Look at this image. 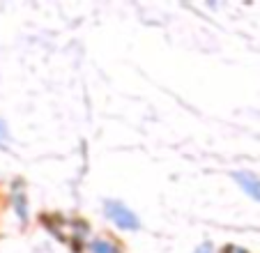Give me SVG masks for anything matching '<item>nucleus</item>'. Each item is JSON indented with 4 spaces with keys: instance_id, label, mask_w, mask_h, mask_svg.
<instances>
[{
    "instance_id": "20e7f679",
    "label": "nucleus",
    "mask_w": 260,
    "mask_h": 253,
    "mask_svg": "<svg viewBox=\"0 0 260 253\" xmlns=\"http://www.w3.org/2000/svg\"><path fill=\"white\" fill-rule=\"evenodd\" d=\"M88 251L90 253H122L115 244L106 242V239H92V242L88 244Z\"/></svg>"
},
{
    "instance_id": "f257e3e1",
    "label": "nucleus",
    "mask_w": 260,
    "mask_h": 253,
    "mask_svg": "<svg viewBox=\"0 0 260 253\" xmlns=\"http://www.w3.org/2000/svg\"><path fill=\"white\" fill-rule=\"evenodd\" d=\"M104 212H106L108 219L113 221L115 226H120V228H124V230L138 228V216L134 214L127 205L118 203V200H106V203H104Z\"/></svg>"
},
{
    "instance_id": "7ed1b4c3",
    "label": "nucleus",
    "mask_w": 260,
    "mask_h": 253,
    "mask_svg": "<svg viewBox=\"0 0 260 253\" xmlns=\"http://www.w3.org/2000/svg\"><path fill=\"white\" fill-rule=\"evenodd\" d=\"M12 203H14L16 216H19L21 221L28 219V200H25V194H23V189L19 186V182L14 184V191H12Z\"/></svg>"
},
{
    "instance_id": "423d86ee",
    "label": "nucleus",
    "mask_w": 260,
    "mask_h": 253,
    "mask_svg": "<svg viewBox=\"0 0 260 253\" xmlns=\"http://www.w3.org/2000/svg\"><path fill=\"white\" fill-rule=\"evenodd\" d=\"M196 253H212V246H210V244H203V246L198 248Z\"/></svg>"
},
{
    "instance_id": "0eeeda50",
    "label": "nucleus",
    "mask_w": 260,
    "mask_h": 253,
    "mask_svg": "<svg viewBox=\"0 0 260 253\" xmlns=\"http://www.w3.org/2000/svg\"><path fill=\"white\" fill-rule=\"evenodd\" d=\"M226 253H246V251H242V248H235V246H233V248H228Z\"/></svg>"
},
{
    "instance_id": "f03ea898",
    "label": "nucleus",
    "mask_w": 260,
    "mask_h": 253,
    "mask_svg": "<svg viewBox=\"0 0 260 253\" xmlns=\"http://www.w3.org/2000/svg\"><path fill=\"white\" fill-rule=\"evenodd\" d=\"M235 180L253 200H260V180L251 173H235Z\"/></svg>"
},
{
    "instance_id": "39448f33",
    "label": "nucleus",
    "mask_w": 260,
    "mask_h": 253,
    "mask_svg": "<svg viewBox=\"0 0 260 253\" xmlns=\"http://www.w3.org/2000/svg\"><path fill=\"white\" fill-rule=\"evenodd\" d=\"M7 141H10V134H7L5 122L0 120V145H7Z\"/></svg>"
}]
</instances>
